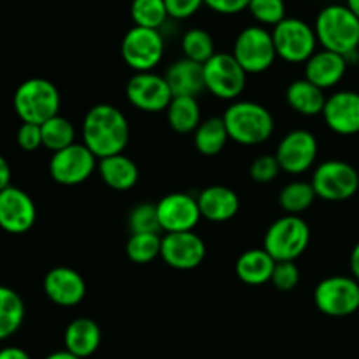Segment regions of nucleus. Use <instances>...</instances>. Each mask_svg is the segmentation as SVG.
<instances>
[{
  "label": "nucleus",
  "mask_w": 359,
  "mask_h": 359,
  "mask_svg": "<svg viewBox=\"0 0 359 359\" xmlns=\"http://www.w3.org/2000/svg\"><path fill=\"white\" fill-rule=\"evenodd\" d=\"M130 140V125L123 111L111 104H97L83 119V144L98 158L121 154Z\"/></svg>",
  "instance_id": "nucleus-1"
},
{
  "label": "nucleus",
  "mask_w": 359,
  "mask_h": 359,
  "mask_svg": "<svg viewBox=\"0 0 359 359\" xmlns=\"http://www.w3.org/2000/svg\"><path fill=\"white\" fill-rule=\"evenodd\" d=\"M314 30L323 49L342 56L359 49V18L346 4H330L319 11Z\"/></svg>",
  "instance_id": "nucleus-2"
},
{
  "label": "nucleus",
  "mask_w": 359,
  "mask_h": 359,
  "mask_svg": "<svg viewBox=\"0 0 359 359\" xmlns=\"http://www.w3.org/2000/svg\"><path fill=\"white\" fill-rule=\"evenodd\" d=\"M223 121L226 125L230 140L241 146H259L266 142L273 133L272 114L258 102H233L224 111Z\"/></svg>",
  "instance_id": "nucleus-3"
},
{
  "label": "nucleus",
  "mask_w": 359,
  "mask_h": 359,
  "mask_svg": "<svg viewBox=\"0 0 359 359\" xmlns=\"http://www.w3.org/2000/svg\"><path fill=\"white\" fill-rule=\"evenodd\" d=\"M13 104L21 121L42 126L46 121L58 116L62 97L51 81L32 77L23 81L14 91Z\"/></svg>",
  "instance_id": "nucleus-4"
},
{
  "label": "nucleus",
  "mask_w": 359,
  "mask_h": 359,
  "mask_svg": "<svg viewBox=\"0 0 359 359\" xmlns=\"http://www.w3.org/2000/svg\"><path fill=\"white\" fill-rule=\"evenodd\" d=\"M311 242V228L300 216H286L273 221L263 238V249L276 262H294L300 258Z\"/></svg>",
  "instance_id": "nucleus-5"
},
{
  "label": "nucleus",
  "mask_w": 359,
  "mask_h": 359,
  "mask_svg": "<svg viewBox=\"0 0 359 359\" xmlns=\"http://www.w3.org/2000/svg\"><path fill=\"white\" fill-rule=\"evenodd\" d=\"M231 55L248 74L266 72L277 58L272 32L262 25L245 27L244 30L238 32Z\"/></svg>",
  "instance_id": "nucleus-6"
},
{
  "label": "nucleus",
  "mask_w": 359,
  "mask_h": 359,
  "mask_svg": "<svg viewBox=\"0 0 359 359\" xmlns=\"http://www.w3.org/2000/svg\"><path fill=\"white\" fill-rule=\"evenodd\" d=\"M273 44L279 58L287 63H307L318 48L314 27L300 18H286L272 28Z\"/></svg>",
  "instance_id": "nucleus-7"
},
{
  "label": "nucleus",
  "mask_w": 359,
  "mask_h": 359,
  "mask_svg": "<svg viewBox=\"0 0 359 359\" xmlns=\"http://www.w3.org/2000/svg\"><path fill=\"white\" fill-rule=\"evenodd\" d=\"M311 182L318 198L326 202H344L356 195L359 174L347 161L328 160L316 167Z\"/></svg>",
  "instance_id": "nucleus-8"
},
{
  "label": "nucleus",
  "mask_w": 359,
  "mask_h": 359,
  "mask_svg": "<svg viewBox=\"0 0 359 359\" xmlns=\"http://www.w3.org/2000/svg\"><path fill=\"white\" fill-rule=\"evenodd\" d=\"M314 304L330 318H347L359 311V280L347 276H333L316 286Z\"/></svg>",
  "instance_id": "nucleus-9"
},
{
  "label": "nucleus",
  "mask_w": 359,
  "mask_h": 359,
  "mask_svg": "<svg viewBox=\"0 0 359 359\" xmlns=\"http://www.w3.org/2000/svg\"><path fill=\"white\" fill-rule=\"evenodd\" d=\"M165 53V41L160 30L132 27L121 41V58L135 72H153Z\"/></svg>",
  "instance_id": "nucleus-10"
},
{
  "label": "nucleus",
  "mask_w": 359,
  "mask_h": 359,
  "mask_svg": "<svg viewBox=\"0 0 359 359\" xmlns=\"http://www.w3.org/2000/svg\"><path fill=\"white\" fill-rule=\"evenodd\" d=\"M205 90L221 100H235L241 97L248 81V72L231 53H216L203 63Z\"/></svg>",
  "instance_id": "nucleus-11"
},
{
  "label": "nucleus",
  "mask_w": 359,
  "mask_h": 359,
  "mask_svg": "<svg viewBox=\"0 0 359 359\" xmlns=\"http://www.w3.org/2000/svg\"><path fill=\"white\" fill-rule=\"evenodd\" d=\"M98 158L84 144H72L65 149L53 153L49 160V175L62 186H77L91 177L97 168Z\"/></svg>",
  "instance_id": "nucleus-12"
},
{
  "label": "nucleus",
  "mask_w": 359,
  "mask_h": 359,
  "mask_svg": "<svg viewBox=\"0 0 359 359\" xmlns=\"http://www.w3.org/2000/svg\"><path fill=\"white\" fill-rule=\"evenodd\" d=\"M126 98L135 109L142 112L167 111L172 95L165 76L154 72H135L126 83Z\"/></svg>",
  "instance_id": "nucleus-13"
},
{
  "label": "nucleus",
  "mask_w": 359,
  "mask_h": 359,
  "mask_svg": "<svg viewBox=\"0 0 359 359\" xmlns=\"http://www.w3.org/2000/svg\"><path fill=\"white\" fill-rule=\"evenodd\" d=\"M158 207L161 231L165 233H182L193 231L202 219L198 200L188 193H170L165 195Z\"/></svg>",
  "instance_id": "nucleus-14"
},
{
  "label": "nucleus",
  "mask_w": 359,
  "mask_h": 359,
  "mask_svg": "<svg viewBox=\"0 0 359 359\" xmlns=\"http://www.w3.org/2000/svg\"><path fill=\"white\" fill-rule=\"evenodd\" d=\"M280 168L287 174H304L318 158V140L309 130H293L283 137L276 151Z\"/></svg>",
  "instance_id": "nucleus-15"
},
{
  "label": "nucleus",
  "mask_w": 359,
  "mask_h": 359,
  "mask_svg": "<svg viewBox=\"0 0 359 359\" xmlns=\"http://www.w3.org/2000/svg\"><path fill=\"white\" fill-rule=\"evenodd\" d=\"M205 242L195 231L165 233L161 238V259L170 269L193 270L205 259Z\"/></svg>",
  "instance_id": "nucleus-16"
},
{
  "label": "nucleus",
  "mask_w": 359,
  "mask_h": 359,
  "mask_svg": "<svg viewBox=\"0 0 359 359\" xmlns=\"http://www.w3.org/2000/svg\"><path fill=\"white\" fill-rule=\"evenodd\" d=\"M37 217L34 200L16 186L0 189V226L13 235L30 230Z\"/></svg>",
  "instance_id": "nucleus-17"
},
{
  "label": "nucleus",
  "mask_w": 359,
  "mask_h": 359,
  "mask_svg": "<svg viewBox=\"0 0 359 359\" xmlns=\"http://www.w3.org/2000/svg\"><path fill=\"white\" fill-rule=\"evenodd\" d=\"M323 118L328 128L339 135L359 133V93L342 90L330 95Z\"/></svg>",
  "instance_id": "nucleus-18"
},
{
  "label": "nucleus",
  "mask_w": 359,
  "mask_h": 359,
  "mask_svg": "<svg viewBox=\"0 0 359 359\" xmlns=\"http://www.w3.org/2000/svg\"><path fill=\"white\" fill-rule=\"evenodd\" d=\"M44 291L53 304L60 307H74L86 297V283L74 269L56 266L46 273Z\"/></svg>",
  "instance_id": "nucleus-19"
},
{
  "label": "nucleus",
  "mask_w": 359,
  "mask_h": 359,
  "mask_svg": "<svg viewBox=\"0 0 359 359\" xmlns=\"http://www.w3.org/2000/svg\"><path fill=\"white\" fill-rule=\"evenodd\" d=\"M347 67L349 63L346 56L321 49V51H316L314 56L305 63V79L314 83L321 90H330L344 79Z\"/></svg>",
  "instance_id": "nucleus-20"
},
{
  "label": "nucleus",
  "mask_w": 359,
  "mask_h": 359,
  "mask_svg": "<svg viewBox=\"0 0 359 359\" xmlns=\"http://www.w3.org/2000/svg\"><path fill=\"white\" fill-rule=\"evenodd\" d=\"M196 200H198L202 217L214 223L233 219L241 209L238 195L228 186H209L196 196Z\"/></svg>",
  "instance_id": "nucleus-21"
},
{
  "label": "nucleus",
  "mask_w": 359,
  "mask_h": 359,
  "mask_svg": "<svg viewBox=\"0 0 359 359\" xmlns=\"http://www.w3.org/2000/svg\"><path fill=\"white\" fill-rule=\"evenodd\" d=\"M168 86L174 97H195L205 91V77L203 65L193 60L181 58L172 63L165 72Z\"/></svg>",
  "instance_id": "nucleus-22"
},
{
  "label": "nucleus",
  "mask_w": 359,
  "mask_h": 359,
  "mask_svg": "<svg viewBox=\"0 0 359 359\" xmlns=\"http://www.w3.org/2000/svg\"><path fill=\"white\" fill-rule=\"evenodd\" d=\"M63 342H65V351L72 353L74 356L81 359L90 358L100 347L102 330L93 319L77 318L67 326Z\"/></svg>",
  "instance_id": "nucleus-23"
},
{
  "label": "nucleus",
  "mask_w": 359,
  "mask_h": 359,
  "mask_svg": "<svg viewBox=\"0 0 359 359\" xmlns=\"http://www.w3.org/2000/svg\"><path fill=\"white\" fill-rule=\"evenodd\" d=\"M277 262L265 249H249L238 256L235 263V272L238 279L249 286H263L270 283Z\"/></svg>",
  "instance_id": "nucleus-24"
},
{
  "label": "nucleus",
  "mask_w": 359,
  "mask_h": 359,
  "mask_svg": "<svg viewBox=\"0 0 359 359\" xmlns=\"http://www.w3.org/2000/svg\"><path fill=\"white\" fill-rule=\"evenodd\" d=\"M98 172L105 184L116 191H128L139 181V167L126 154L102 158L98 161Z\"/></svg>",
  "instance_id": "nucleus-25"
},
{
  "label": "nucleus",
  "mask_w": 359,
  "mask_h": 359,
  "mask_svg": "<svg viewBox=\"0 0 359 359\" xmlns=\"http://www.w3.org/2000/svg\"><path fill=\"white\" fill-rule=\"evenodd\" d=\"M328 97L325 95V90L316 86L309 79H297L287 86L286 90V102L293 111H297L302 116H319L325 111V105Z\"/></svg>",
  "instance_id": "nucleus-26"
},
{
  "label": "nucleus",
  "mask_w": 359,
  "mask_h": 359,
  "mask_svg": "<svg viewBox=\"0 0 359 359\" xmlns=\"http://www.w3.org/2000/svg\"><path fill=\"white\" fill-rule=\"evenodd\" d=\"M195 147L203 156H216L226 147L230 135L223 118H209L200 123L195 132Z\"/></svg>",
  "instance_id": "nucleus-27"
},
{
  "label": "nucleus",
  "mask_w": 359,
  "mask_h": 359,
  "mask_svg": "<svg viewBox=\"0 0 359 359\" xmlns=\"http://www.w3.org/2000/svg\"><path fill=\"white\" fill-rule=\"evenodd\" d=\"M168 125L177 133H195L200 126V104L195 97H174L167 109Z\"/></svg>",
  "instance_id": "nucleus-28"
},
{
  "label": "nucleus",
  "mask_w": 359,
  "mask_h": 359,
  "mask_svg": "<svg viewBox=\"0 0 359 359\" xmlns=\"http://www.w3.org/2000/svg\"><path fill=\"white\" fill-rule=\"evenodd\" d=\"M25 319V304L11 287H0V339H9L20 330Z\"/></svg>",
  "instance_id": "nucleus-29"
},
{
  "label": "nucleus",
  "mask_w": 359,
  "mask_h": 359,
  "mask_svg": "<svg viewBox=\"0 0 359 359\" xmlns=\"http://www.w3.org/2000/svg\"><path fill=\"white\" fill-rule=\"evenodd\" d=\"M316 198H318V195H316L312 182L293 181L280 189L279 205L283 207L286 214L300 216L314 203Z\"/></svg>",
  "instance_id": "nucleus-30"
},
{
  "label": "nucleus",
  "mask_w": 359,
  "mask_h": 359,
  "mask_svg": "<svg viewBox=\"0 0 359 359\" xmlns=\"http://www.w3.org/2000/svg\"><path fill=\"white\" fill-rule=\"evenodd\" d=\"M41 128L42 146L53 153H58V151L76 144V128H74L72 121H69L63 116H55L49 121H46Z\"/></svg>",
  "instance_id": "nucleus-31"
},
{
  "label": "nucleus",
  "mask_w": 359,
  "mask_h": 359,
  "mask_svg": "<svg viewBox=\"0 0 359 359\" xmlns=\"http://www.w3.org/2000/svg\"><path fill=\"white\" fill-rule=\"evenodd\" d=\"M133 27L160 30L168 20V11L165 0H132L130 6Z\"/></svg>",
  "instance_id": "nucleus-32"
},
{
  "label": "nucleus",
  "mask_w": 359,
  "mask_h": 359,
  "mask_svg": "<svg viewBox=\"0 0 359 359\" xmlns=\"http://www.w3.org/2000/svg\"><path fill=\"white\" fill-rule=\"evenodd\" d=\"M181 48L182 53H184V58L202 63V65L216 55L212 35L203 30V28H189L188 32H184Z\"/></svg>",
  "instance_id": "nucleus-33"
},
{
  "label": "nucleus",
  "mask_w": 359,
  "mask_h": 359,
  "mask_svg": "<svg viewBox=\"0 0 359 359\" xmlns=\"http://www.w3.org/2000/svg\"><path fill=\"white\" fill-rule=\"evenodd\" d=\"M161 238L160 233H135L130 235L126 242V256L130 262L137 265H146L161 258Z\"/></svg>",
  "instance_id": "nucleus-34"
},
{
  "label": "nucleus",
  "mask_w": 359,
  "mask_h": 359,
  "mask_svg": "<svg viewBox=\"0 0 359 359\" xmlns=\"http://www.w3.org/2000/svg\"><path fill=\"white\" fill-rule=\"evenodd\" d=\"M128 228L132 235L135 233H160L161 224L158 217L156 203L144 202L133 207L128 216Z\"/></svg>",
  "instance_id": "nucleus-35"
},
{
  "label": "nucleus",
  "mask_w": 359,
  "mask_h": 359,
  "mask_svg": "<svg viewBox=\"0 0 359 359\" xmlns=\"http://www.w3.org/2000/svg\"><path fill=\"white\" fill-rule=\"evenodd\" d=\"M249 13L262 27H277L286 20V4L284 0H251Z\"/></svg>",
  "instance_id": "nucleus-36"
},
{
  "label": "nucleus",
  "mask_w": 359,
  "mask_h": 359,
  "mask_svg": "<svg viewBox=\"0 0 359 359\" xmlns=\"http://www.w3.org/2000/svg\"><path fill=\"white\" fill-rule=\"evenodd\" d=\"M280 170L283 168H280L276 154H263V156H258L252 161L251 168H249V175L258 184H269V182L276 181L279 177Z\"/></svg>",
  "instance_id": "nucleus-37"
},
{
  "label": "nucleus",
  "mask_w": 359,
  "mask_h": 359,
  "mask_svg": "<svg viewBox=\"0 0 359 359\" xmlns=\"http://www.w3.org/2000/svg\"><path fill=\"white\" fill-rule=\"evenodd\" d=\"M270 283L280 291H291L300 283V270L294 262H277Z\"/></svg>",
  "instance_id": "nucleus-38"
},
{
  "label": "nucleus",
  "mask_w": 359,
  "mask_h": 359,
  "mask_svg": "<svg viewBox=\"0 0 359 359\" xmlns=\"http://www.w3.org/2000/svg\"><path fill=\"white\" fill-rule=\"evenodd\" d=\"M168 18L172 20H188L195 16L202 6H205V0H165Z\"/></svg>",
  "instance_id": "nucleus-39"
},
{
  "label": "nucleus",
  "mask_w": 359,
  "mask_h": 359,
  "mask_svg": "<svg viewBox=\"0 0 359 359\" xmlns=\"http://www.w3.org/2000/svg\"><path fill=\"white\" fill-rule=\"evenodd\" d=\"M18 146L23 151H37L42 146V128L41 125H32V123H23L16 133Z\"/></svg>",
  "instance_id": "nucleus-40"
},
{
  "label": "nucleus",
  "mask_w": 359,
  "mask_h": 359,
  "mask_svg": "<svg viewBox=\"0 0 359 359\" xmlns=\"http://www.w3.org/2000/svg\"><path fill=\"white\" fill-rule=\"evenodd\" d=\"M251 0H205V6L217 14H238L249 9Z\"/></svg>",
  "instance_id": "nucleus-41"
},
{
  "label": "nucleus",
  "mask_w": 359,
  "mask_h": 359,
  "mask_svg": "<svg viewBox=\"0 0 359 359\" xmlns=\"http://www.w3.org/2000/svg\"><path fill=\"white\" fill-rule=\"evenodd\" d=\"M11 186V167L6 158L0 160V189H6Z\"/></svg>",
  "instance_id": "nucleus-42"
},
{
  "label": "nucleus",
  "mask_w": 359,
  "mask_h": 359,
  "mask_svg": "<svg viewBox=\"0 0 359 359\" xmlns=\"http://www.w3.org/2000/svg\"><path fill=\"white\" fill-rule=\"evenodd\" d=\"M0 359H30V356L20 347H6L0 353Z\"/></svg>",
  "instance_id": "nucleus-43"
},
{
  "label": "nucleus",
  "mask_w": 359,
  "mask_h": 359,
  "mask_svg": "<svg viewBox=\"0 0 359 359\" xmlns=\"http://www.w3.org/2000/svg\"><path fill=\"white\" fill-rule=\"evenodd\" d=\"M351 272H353L354 279L359 280V242L351 252Z\"/></svg>",
  "instance_id": "nucleus-44"
},
{
  "label": "nucleus",
  "mask_w": 359,
  "mask_h": 359,
  "mask_svg": "<svg viewBox=\"0 0 359 359\" xmlns=\"http://www.w3.org/2000/svg\"><path fill=\"white\" fill-rule=\"evenodd\" d=\"M46 359H81V358L74 356V354L69 353V351H58V353L49 354V356Z\"/></svg>",
  "instance_id": "nucleus-45"
},
{
  "label": "nucleus",
  "mask_w": 359,
  "mask_h": 359,
  "mask_svg": "<svg viewBox=\"0 0 359 359\" xmlns=\"http://www.w3.org/2000/svg\"><path fill=\"white\" fill-rule=\"evenodd\" d=\"M346 6L359 18V0H346Z\"/></svg>",
  "instance_id": "nucleus-46"
}]
</instances>
